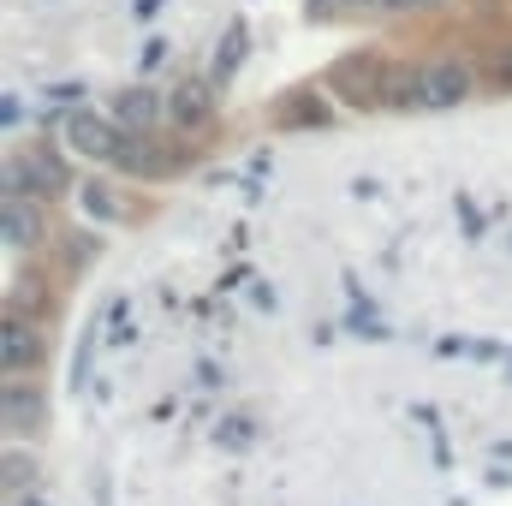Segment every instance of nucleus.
I'll list each match as a JSON object with an SVG mask.
<instances>
[{"label":"nucleus","instance_id":"3","mask_svg":"<svg viewBox=\"0 0 512 506\" xmlns=\"http://www.w3.org/2000/svg\"><path fill=\"white\" fill-rule=\"evenodd\" d=\"M328 84H334V90H346V102H352V108H382L393 72H387L376 54H352V60H334Z\"/></svg>","mask_w":512,"mask_h":506},{"label":"nucleus","instance_id":"9","mask_svg":"<svg viewBox=\"0 0 512 506\" xmlns=\"http://www.w3.org/2000/svg\"><path fill=\"white\" fill-rule=\"evenodd\" d=\"M0 417H6V429L12 435H30V429H42V393L30 387V381H6V393H0Z\"/></svg>","mask_w":512,"mask_h":506},{"label":"nucleus","instance_id":"14","mask_svg":"<svg viewBox=\"0 0 512 506\" xmlns=\"http://www.w3.org/2000/svg\"><path fill=\"white\" fill-rule=\"evenodd\" d=\"M382 6H393V12H411V6H435V0H382Z\"/></svg>","mask_w":512,"mask_h":506},{"label":"nucleus","instance_id":"12","mask_svg":"<svg viewBox=\"0 0 512 506\" xmlns=\"http://www.w3.org/2000/svg\"><path fill=\"white\" fill-rule=\"evenodd\" d=\"M12 286H18V292H12V310H18V304H24V310H42V280H36V274H24V280H12Z\"/></svg>","mask_w":512,"mask_h":506},{"label":"nucleus","instance_id":"15","mask_svg":"<svg viewBox=\"0 0 512 506\" xmlns=\"http://www.w3.org/2000/svg\"><path fill=\"white\" fill-rule=\"evenodd\" d=\"M322 6H334V0H322ZM346 6H370V0H346Z\"/></svg>","mask_w":512,"mask_h":506},{"label":"nucleus","instance_id":"4","mask_svg":"<svg viewBox=\"0 0 512 506\" xmlns=\"http://www.w3.org/2000/svg\"><path fill=\"white\" fill-rule=\"evenodd\" d=\"M60 137H66V143H72V155H84V161H120V149H126V137H120L114 120L84 114V108H72V114H66Z\"/></svg>","mask_w":512,"mask_h":506},{"label":"nucleus","instance_id":"6","mask_svg":"<svg viewBox=\"0 0 512 506\" xmlns=\"http://www.w3.org/2000/svg\"><path fill=\"white\" fill-rule=\"evenodd\" d=\"M0 239H6V251H36L42 245V209L30 197L6 191V203H0Z\"/></svg>","mask_w":512,"mask_h":506},{"label":"nucleus","instance_id":"2","mask_svg":"<svg viewBox=\"0 0 512 506\" xmlns=\"http://www.w3.org/2000/svg\"><path fill=\"white\" fill-rule=\"evenodd\" d=\"M6 191H18V197H60V191H72V173H66V161L54 149H24V155L6 161Z\"/></svg>","mask_w":512,"mask_h":506},{"label":"nucleus","instance_id":"13","mask_svg":"<svg viewBox=\"0 0 512 506\" xmlns=\"http://www.w3.org/2000/svg\"><path fill=\"white\" fill-rule=\"evenodd\" d=\"M489 72H495V84H512V48L495 54V66H489Z\"/></svg>","mask_w":512,"mask_h":506},{"label":"nucleus","instance_id":"5","mask_svg":"<svg viewBox=\"0 0 512 506\" xmlns=\"http://www.w3.org/2000/svg\"><path fill=\"white\" fill-rule=\"evenodd\" d=\"M0 364H6V376L36 370V364H42V328L6 310V328H0Z\"/></svg>","mask_w":512,"mask_h":506},{"label":"nucleus","instance_id":"11","mask_svg":"<svg viewBox=\"0 0 512 506\" xmlns=\"http://www.w3.org/2000/svg\"><path fill=\"white\" fill-rule=\"evenodd\" d=\"M30 477H36V459L30 453H6V489L18 495V489H30Z\"/></svg>","mask_w":512,"mask_h":506},{"label":"nucleus","instance_id":"10","mask_svg":"<svg viewBox=\"0 0 512 506\" xmlns=\"http://www.w3.org/2000/svg\"><path fill=\"white\" fill-rule=\"evenodd\" d=\"M274 120H280L286 131H292V126H322V120H328V102H322L316 90H298L292 102H280V108H274Z\"/></svg>","mask_w":512,"mask_h":506},{"label":"nucleus","instance_id":"7","mask_svg":"<svg viewBox=\"0 0 512 506\" xmlns=\"http://www.w3.org/2000/svg\"><path fill=\"white\" fill-rule=\"evenodd\" d=\"M209 114H215V84H209V78H185V84L167 90V120H173V126L197 131Z\"/></svg>","mask_w":512,"mask_h":506},{"label":"nucleus","instance_id":"8","mask_svg":"<svg viewBox=\"0 0 512 506\" xmlns=\"http://www.w3.org/2000/svg\"><path fill=\"white\" fill-rule=\"evenodd\" d=\"M167 114V102L155 96V90H143V84H131V90H120V102H114V126L120 131H155V120Z\"/></svg>","mask_w":512,"mask_h":506},{"label":"nucleus","instance_id":"1","mask_svg":"<svg viewBox=\"0 0 512 506\" xmlns=\"http://www.w3.org/2000/svg\"><path fill=\"white\" fill-rule=\"evenodd\" d=\"M465 96H471V66L465 60H423L411 72V108L441 114V108H459Z\"/></svg>","mask_w":512,"mask_h":506}]
</instances>
